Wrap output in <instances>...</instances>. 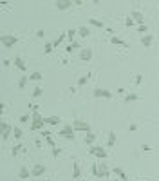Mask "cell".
Here are the masks:
<instances>
[{"instance_id": "cell-1", "label": "cell", "mask_w": 159, "mask_h": 181, "mask_svg": "<svg viewBox=\"0 0 159 181\" xmlns=\"http://www.w3.org/2000/svg\"><path fill=\"white\" fill-rule=\"evenodd\" d=\"M45 125V118H42L38 114V111H33L31 114V130H40Z\"/></svg>"}, {"instance_id": "cell-2", "label": "cell", "mask_w": 159, "mask_h": 181, "mask_svg": "<svg viewBox=\"0 0 159 181\" xmlns=\"http://www.w3.org/2000/svg\"><path fill=\"white\" fill-rule=\"evenodd\" d=\"M18 44V36L15 35H9V33H5V35H2V45L5 49H11L13 45H16Z\"/></svg>"}, {"instance_id": "cell-3", "label": "cell", "mask_w": 159, "mask_h": 181, "mask_svg": "<svg viewBox=\"0 0 159 181\" xmlns=\"http://www.w3.org/2000/svg\"><path fill=\"white\" fill-rule=\"evenodd\" d=\"M89 154L96 156L98 159H105L107 158V150L103 149V147H98V145H91V147H89Z\"/></svg>"}, {"instance_id": "cell-4", "label": "cell", "mask_w": 159, "mask_h": 181, "mask_svg": "<svg viewBox=\"0 0 159 181\" xmlns=\"http://www.w3.org/2000/svg\"><path fill=\"white\" fill-rule=\"evenodd\" d=\"M72 127H74V130H80V132H91V125L83 122V120H74Z\"/></svg>"}, {"instance_id": "cell-5", "label": "cell", "mask_w": 159, "mask_h": 181, "mask_svg": "<svg viewBox=\"0 0 159 181\" xmlns=\"http://www.w3.org/2000/svg\"><path fill=\"white\" fill-rule=\"evenodd\" d=\"M45 172H47V167H45L44 163H36V165H34L33 169H31V174H33V178H42Z\"/></svg>"}, {"instance_id": "cell-6", "label": "cell", "mask_w": 159, "mask_h": 181, "mask_svg": "<svg viewBox=\"0 0 159 181\" xmlns=\"http://www.w3.org/2000/svg\"><path fill=\"white\" fill-rule=\"evenodd\" d=\"M74 127H72V123L71 125H65L63 129L60 130V136H63V138H67V139H74Z\"/></svg>"}, {"instance_id": "cell-7", "label": "cell", "mask_w": 159, "mask_h": 181, "mask_svg": "<svg viewBox=\"0 0 159 181\" xmlns=\"http://www.w3.org/2000/svg\"><path fill=\"white\" fill-rule=\"evenodd\" d=\"M80 60H81V62H91V60H92V51L89 47H83L80 51Z\"/></svg>"}, {"instance_id": "cell-8", "label": "cell", "mask_w": 159, "mask_h": 181, "mask_svg": "<svg viewBox=\"0 0 159 181\" xmlns=\"http://www.w3.org/2000/svg\"><path fill=\"white\" fill-rule=\"evenodd\" d=\"M94 98H107V100H110L112 98V92L107 91V89H94Z\"/></svg>"}, {"instance_id": "cell-9", "label": "cell", "mask_w": 159, "mask_h": 181, "mask_svg": "<svg viewBox=\"0 0 159 181\" xmlns=\"http://www.w3.org/2000/svg\"><path fill=\"white\" fill-rule=\"evenodd\" d=\"M72 4H74L72 0H58V2H56V8H58L60 11H65V9L71 8Z\"/></svg>"}, {"instance_id": "cell-10", "label": "cell", "mask_w": 159, "mask_h": 181, "mask_svg": "<svg viewBox=\"0 0 159 181\" xmlns=\"http://www.w3.org/2000/svg\"><path fill=\"white\" fill-rule=\"evenodd\" d=\"M152 42H154V36H152L150 33H147V35H143V36H141V44H143V47H152Z\"/></svg>"}, {"instance_id": "cell-11", "label": "cell", "mask_w": 159, "mask_h": 181, "mask_svg": "<svg viewBox=\"0 0 159 181\" xmlns=\"http://www.w3.org/2000/svg\"><path fill=\"white\" fill-rule=\"evenodd\" d=\"M11 132H13V127H11L9 123H5V122H4V123H2V138H4V139H8V138L11 136Z\"/></svg>"}, {"instance_id": "cell-12", "label": "cell", "mask_w": 159, "mask_h": 181, "mask_svg": "<svg viewBox=\"0 0 159 181\" xmlns=\"http://www.w3.org/2000/svg\"><path fill=\"white\" fill-rule=\"evenodd\" d=\"M130 16L134 18V22H136V24H139V25L145 24V16H143V13H141V11H132V15H130Z\"/></svg>"}, {"instance_id": "cell-13", "label": "cell", "mask_w": 159, "mask_h": 181, "mask_svg": "<svg viewBox=\"0 0 159 181\" xmlns=\"http://www.w3.org/2000/svg\"><path fill=\"white\" fill-rule=\"evenodd\" d=\"M98 167H100V176L101 178H109L110 176V169L107 167V163H98Z\"/></svg>"}, {"instance_id": "cell-14", "label": "cell", "mask_w": 159, "mask_h": 181, "mask_svg": "<svg viewBox=\"0 0 159 181\" xmlns=\"http://www.w3.org/2000/svg\"><path fill=\"white\" fill-rule=\"evenodd\" d=\"M15 65L18 67V71H22V72L27 71V65L24 64V58H22V56H16V58H15Z\"/></svg>"}, {"instance_id": "cell-15", "label": "cell", "mask_w": 159, "mask_h": 181, "mask_svg": "<svg viewBox=\"0 0 159 181\" xmlns=\"http://www.w3.org/2000/svg\"><path fill=\"white\" fill-rule=\"evenodd\" d=\"M31 176H33V174H31V170L27 169V167H22V169L18 170V178L20 179H27V178H31Z\"/></svg>"}, {"instance_id": "cell-16", "label": "cell", "mask_w": 159, "mask_h": 181, "mask_svg": "<svg viewBox=\"0 0 159 181\" xmlns=\"http://www.w3.org/2000/svg\"><path fill=\"white\" fill-rule=\"evenodd\" d=\"M78 35L83 36V38H89L91 36V29H89L87 25H81V27H78Z\"/></svg>"}, {"instance_id": "cell-17", "label": "cell", "mask_w": 159, "mask_h": 181, "mask_svg": "<svg viewBox=\"0 0 159 181\" xmlns=\"http://www.w3.org/2000/svg\"><path fill=\"white\" fill-rule=\"evenodd\" d=\"M112 172L116 174V176H119V179H121V181H127V179H128V178H127V174H125V170H123L121 167H116V169H114Z\"/></svg>"}, {"instance_id": "cell-18", "label": "cell", "mask_w": 159, "mask_h": 181, "mask_svg": "<svg viewBox=\"0 0 159 181\" xmlns=\"http://www.w3.org/2000/svg\"><path fill=\"white\" fill-rule=\"evenodd\" d=\"M89 24H91L92 27H98V29H103V27H105V24H103L101 20H96V18H89Z\"/></svg>"}, {"instance_id": "cell-19", "label": "cell", "mask_w": 159, "mask_h": 181, "mask_svg": "<svg viewBox=\"0 0 159 181\" xmlns=\"http://www.w3.org/2000/svg\"><path fill=\"white\" fill-rule=\"evenodd\" d=\"M94 141H96V134H92V132H87V134H85V145H89V147H91Z\"/></svg>"}, {"instance_id": "cell-20", "label": "cell", "mask_w": 159, "mask_h": 181, "mask_svg": "<svg viewBox=\"0 0 159 181\" xmlns=\"http://www.w3.org/2000/svg\"><path fill=\"white\" fill-rule=\"evenodd\" d=\"M110 42H112L114 45H121V47H127V42H123V40H121L119 36H114V35H112V38H110Z\"/></svg>"}, {"instance_id": "cell-21", "label": "cell", "mask_w": 159, "mask_h": 181, "mask_svg": "<svg viewBox=\"0 0 159 181\" xmlns=\"http://www.w3.org/2000/svg\"><path fill=\"white\" fill-rule=\"evenodd\" d=\"M137 100H139V96L136 92H130V94L125 96V103H132V102H137Z\"/></svg>"}, {"instance_id": "cell-22", "label": "cell", "mask_w": 159, "mask_h": 181, "mask_svg": "<svg viewBox=\"0 0 159 181\" xmlns=\"http://www.w3.org/2000/svg\"><path fill=\"white\" fill-rule=\"evenodd\" d=\"M45 123L47 125H60V118L58 116H49V118H45Z\"/></svg>"}, {"instance_id": "cell-23", "label": "cell", "mask_w": 159, "mask_h": 181, "mask_svg": "<svg viewBox=\"0 0 159 181\" xmlns=\"http://www.w3.org/2000/svg\"><path fill=\"white\" fill-rule=\"evenodd\" d=\"M72 178L74 179H80L81 178V170H80V165L74 161V169H72Z\"/></svg>"}, {"instance_id": "cell-24", "label": "cell", "mask_w": 159, "mask_h": 181, "mask_svg": "<svg viewBox=\"0 0 159 181\" xmlns=\"http://www.w3.org/2000/svg\"><path fill=\"white\" fill-rule=\"evenodd\" d=\"M114 143H116V132L110 130V132H109V141H107V145H109V147H114Z\"/></svg>"}, {"instance_id": "cell-25", "label": "cell", "mask_w": 159, "mask_h": 181, "mask_svg": "<svg viewBox=\"0 0 159 181\" xmlns=\"http://www.w3.org/2000/svg\"><path fill=\"white\" fill-rule=\"evenodd\" d=\"M29 80H33V82H40V80H42V72H38V71H34V72H31V76H29Z\"/></svg>"}, {"instance_id": "cell-26", "label": "cell", "mask_w": 159, "mask_h": 181, "mask_svg": "<svg viewBox=\"0 0 159 181\" xmlns=\"http://www.w3.org/2000/svg\"><path fill=\"white\" fill-rule=\"evenodd\" d=\"M78 33V29H69L67 31V38H69V44H72L74 42V35Z\"/></svg>"}, {"instance_id": "cell-27", "label": "cell", "mask_w": 159, "mask_h": 181, "mask_svg": "<svg viewBox=\"0 0 159 181\" xmlns=\"http://www.w3.org/2000/svg\"><path fill=\"white\" fill-rule=\"evenodd\" d=\"M13 136H15V139H20V138L24 136L22 129H20V127H15V129H13Z\"/></svg>"}, {"instance_id": "cell-28", "label": "cell", "mask_w": 159, "mask_h": 181, "mask_svg": "<svg viewBox=\"0 0 159 181\" xmlns=\"http://www.w3.org/2000/svg\"><path fill=\"white\" fill-rule=\"evenodd\" d=\"M42 94H44V89H42V87H34V89H33V98H40Z\"/></svg>"}, {"instance_id": "cell-29", "label": "cell", "mask_w": 159, "mask_h": 181, "mask_svg": "<svg viewBox=\"0 0 159 181\" xmlns=\"http://www.w3.org/2000/svg\"><path fill=\"white\" fill-rule=\"evenodd\" d=\"M78 47H80V44H78V42H72V44H69L67 47H65V51H67V53H72L74 49H78Z\"/></svg>"}, {"instance_id": "cell-30", "label": "cell", "mask_w": 159, "mask_h": 181, "mask_svg": "<svg viewBox=\"0 0 159 181\" xmlns=\"http://www.w3.org/2000/svg\"><path fill=\"white\" fill-rule=\"evenodd\" d=\"M89 80H91V74H85V76H81L80 80H78V85L81 87V85H85L87 82H89Z\"/></svg>"}, {"instance_id": "cell-31", "label": "cell", "mask_w": 159, "mask_h": 181, "mask_svg": "<svg viewBox=\"0 0 159 181\" xmlns=\"http://www.w3.org/2000/svg\"><path fill=\"white\" fill-rule=\"evenodd\" d=\"M22 149H24V147L22 145H15V147H13V150H11V154H13V156H16V154H20V152H22Z\"/></svg>"}, {"instance_id": "cell-32", "label": "cell", "mask_w": 159, "mask_h": 181, "mask_svg": "<svg viewBox=\"0 0 159 181\" xmlns=\"http://www.w3.org/2000/svg\"><path fill=\"white\" fill-rule=\"evenodd\" d=\"M137 31L143 33V35H147V33H148V25H147V24H141L139 27H137Z\"/></svg>"}, {"instance_id": "cell-33", "label": "cell", "mask_w": 159, "mask_h": 181, "mask_svg": "<svg viewBox=\"0 0 159 181\" xmlns=\"http://www.w3.org/2000/svg\"><path fill=\"white\" fill-rule=\"evenodd\" d=\"M92 174H94L96 178H101V176H100V167H98V163L92 165Z\"/></svg>"}, {"instance_id": "cell-34", "label": "cell", "mask_w": 159, "mask_h": 181, "mask_svg": "<svg viewBox=\"0 0 159 181\" xmlns=\"http://www.w3.org/2000/svg\"><path fill=\"white\" fill-rule=\"evenodd\" d=\"M25 83H27V78H25V76H22V78L18 80V87H20V89H24Z\"/></svg>"}, {"instance_id": "cell-35", "label": "cell", "mask_w": 159, "mask_h": 181, "mask_svg": "<svg viewBox=\"0 0 159 181\" xmlns=\"http://www.w3.org/2000/svg\"><path fill=\"white\" fill-rule=\"evenodd\" d=\"M53 49H54V44H45V55L53 53Z\"/></svg>"}, {"instance_id": "cell-36", "label": "cell", "mask_w": 159, "mask_h": 181, "mask_svg": "<svg viewBox=\"0 0 159 181\" xmlns=\"http://www.w3.org/2000/svg\"><path fill=\"white\" fill-rule=\"evenodd\" d=\"M134 24H136V22H134V18H132V16H130V18H127V20H125V25H127V27H132V25H134Z\"/></svg>"}, {"instance_id": "cell-37", "label": "cell", "mask_w": 159, "mask_h": 181, "mask_svg": "<svg viewBox=\"0 0 159 181\" xmlns=\"http://www.w3.org/2000/svg\"><path fill=\"white\" fill-rule=\"evenodd\" d=\"M29 118H31L29 114H24L22 118H20V123H27V122H29Z\"/></svg>"}, {"instance_id": "cell-38", "label": "cell", "mask_w": 159, "mask_h": 181, "mask_svg": "<svg viewBox=\"0 0 159 181\" xmlns=\"http://www.w3.org/2000/svg\"><path fill=\"white\" fill-rule=\"evenodd\" d=\"M36 36H38V38H44V36H45V31H44V29H38V31H36Z\"/></svg>"}, {"instance_id": "cell-39", "label": "cell", "mask_w": 159, "mask_h": 181, "mask_svg": "<svg viewBox=\"0 0 159 181\" xmlns=\"http://www.w3.org/2000/svg\"><path fill=\"white\" fill-rule=\"evenodd\" d=\"M53 156L58 158V156H60V149H56V147H54V149H53Z\"/></svg>"}, {"instance_id": "cell-40", "label": "cell", "mask_w": 159, "mask_h": 181, "mask_svg": "<svg viewBox=\"0 0 159 181\" xmlns=\"http://www.w3.org/2000/svg\"><path fill=\"white\" fill-rule=\"evenodd\" d=\"M143 82V74H137L136 76V83H141Z\"/></svg>"}, {"instance_id": "cell-41", "label": "cell", "mask_w": 159, "mask_h": 181, "mask_svg": "<svg viewBox=\"0 0 159 181\" xmlns=\"http://www.w3.org/2000/svg\"><path fill=\"white\" fill-rule=\"evenodd\" d=\"M128 129L134 132V130H137V125H136V123H130V125H128Z\"/></svg>"}, {"instance_id": "cell-42", "label": "cell", "mask_w": 159, "mask_h": 181, "mask_svg": "<svg viewBox=\"0 0 159 181\" xmlns=\"http://www.w3.org/2000/svg\"><path fill=\"white\" fill-rule=\"evenodd\" d=\"M141 149H143L145 152H148V150H150V147H148V145H141Z\"/></svg>"}, {"instance_id": "cell-43", "label": "cell", "mask_w": 159, "mask_h": 181, "mask_svg": "<svg viewBox=\"0 0 159 181\" xmlns=\"http://www.w3.org/2000/svg\"><path fill=\"white\" fill-rule=\"evenodd\" d=\"M147 181H150V179H147Z\"/></svg>"}]
</instances>
